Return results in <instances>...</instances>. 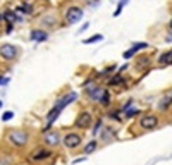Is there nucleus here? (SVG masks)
Listing matches in <instances>:
<instances>
[{
    "mask_svg": "<svg viewBox=\"0 0 172 165\" xmlns=\"http://www.w3.org/2000/svg\"><path fill=\"white\" fill-rule=\"evenodd\" d=\"M0 107H2V102H0Z\"/></svg>",
    "mask_w": 172,
    "mask_h": 165,
    "instance_id": "24",
    "label": "nucleus"
},
{
    "mask_svg": "<svg viewBox=\"0 0 172 165\" xmlns=\"http://www.w3.org/2000/svg\"><path fill=\"white\" fill-rule=\"evenodd\" d=\"M59 141H60V136H59V133H57V131L47 133V136H45V143H47L48 146H55V145H59Z\"/></svg>",
    "mask_w": 172,
    "mask_h": 165,
    "instance_id": "8",
    "label": "nucleus"
},
{
    "mask_svg": "<svg viewBox=\"0 0 172 165\" xmlns=\"http://www.w3.org/2000/svg\"><path fill=\"white\" fill-rule=\"evenodd\" d=\"M62 143L67 146V148H78V146L81 145V138H79V134H76V133H69V134H65V138L62 139Z\"/></svg>",
    "mask_w": 172,
    "mask_h": 165,
    "instance_id": "3",
    "label": "nucleus"
},
{
    "mask_svg": "<svg viewBox=\"0 0 172 165\" xmlns=\"http://www.w3.org/2000/svg\"><path fill=\"white\" fill-rule=\"evenodd\" d=\"M0 55L5 60H12V58L17 57V48L14 45H10V43H5V45L0 47Z\"/></svg>",
    "mask_w": 172,
    "mask_h": 165,
    "instance_id": "1",
    "label": "nucleus"
},
{
    "mask_svg": "<svg viewBox=\"0 0 172 165\" xmlns=\"http://www.w3.org/2000/svg\"><path fill=\"white\" fill-rule=\"evenodd\" d=\"M171 103H172V95L167 97V98H163V102H160V108H167Z\"/></svg>",
    "mask_w": 172,
    "mask_h": 165,
    "instance_id": "16",
    "label": "nucleus"
},
{
    "mask_svg": "<svg viewBox=\"0 0 172 165\" xmlns=\"http://www.w3.org/2000/svg\"><path fill=\"white\" fill-rule=\"evenodd\" d=\"M101 93H103V89H100V88H96V86L88 88V97L93 98V100H100Z\"/></svg>",
    "mask_w": 172,
    "mask_h": 165,
    "instance_id": "10",
    "label": "nucleus"
},
{
    "mask_svg": "<svg viewBox=\"0 0 172 165\" xmlns=\"http://www.w3.org/2000/svg\"><path fill=\"white\" fill-rule=\"evenodd\" d=\"M7 83H9V79H7V78H2V79H0V84H7Z\"/></svg>",
    "mask_w": 172,
    "mask_h": 165,
    "instance_id": "23",
    "label": "nucleus"
},
{
    "mask_svg": "<svg viewBox=\"0 0 172 165\" xmlns=\"http://www.w3.org/2000/svg\"><path fill=\"white\" fill-rule=\"evenodd\" d=\"M101 36L98 35V36H93V38H88V40H84V43H93V41H100Z\"/></svg>",
    "mask_w": 172,
    "mask_h": 165,
    "instance_id": "20",
    "label": "nucleus"
},
{
    "mask_svg": "<svg viewBox=\"0 0 172 165\" xmlns=\"http://www.w3.org/2000/svg\"><path fill=\"white\" fill-rule=\"evenodd\" d=\"M81 17H83V9H79V7H69L67 12H65V21H67L69 24L78 22Z\"/></svg>",
    "mask_w": 172,
    "mask_h": 165,
    "instance_id": "2",
    "label": "nucleus"
},
{
    "mask_svg": "<svg viewBox=\"0 0 172 165\" xmlns=\"http://www.w3.org/2000/svg\"><path fill=\"white\" fill-rule=\"evenodd\" d=\"M146 47H148V43H136V45H134L131 50H127V52L124 53V58H131L132 55L138 52V50H143V48H146Z\"/></svg>",
    "mask_w": 172,
    "mask_h": 165,
    "instance_id": "9",
    "label": "nucleus"
},
{
    "mask_svg": "<svg viewBox=\"0 0 172 165\" xmlns=\"http://www.w3.org/2000/svg\"><path fill=\"white\" fill-rule=\"evenodd\" d=\"M31 38L36 40V41H43V40H47V33H43V31H33Z\"/></svg>",
    "mask_w": 172,
    "mask_h": 165,
    "instance_id": "13",
    "label": "nucleus"
},
{
    "mask_svg": "<svg viewBox=\"0 0 172 165\" xmlns=\"http://www.w3.org/2000/svg\"><path fill=\"white\" fill-rule=\"evenodd\" d=\"M140 124H141V127H145V129H155V127L158 126V119L155 115H145V117H141Z\"/></svg>",
    "mask_w": 172,
    "mask_h": 165,
    "instance_id": "5",
    "label": "nucleus"
},
{
    "mask_svg": "<svg viewBox=\"0 0 172 165\" xmlns=\"http://www.w3.org/2000/svg\"><path fill=\"white\" fill-rule=\"evenodd\" d=\"M158 62H160V66H165V64H171V62H172V52H167V53H163V55H160V58H158Z\"/></svg>",
    "mask_w": 172,
    "mask_h": 165,
    "instance_id": "12",
    "label": "nucleus"
},
{
    "mask_svg": "<svg viewBox=\"0 0 172 165\" xmlns=\"http://www.w3.org/2000/svg\"><path fill=\"white\" fill-rule=\"evenodd\" d=\"M5 17H7L10 22H14V21H16V14H14V12H5Z\"/></svg>",
    "mask_w": 172,
    "mask_h": 165,
    "instance_id": "19",
    "label": "nucleus"
},
{
    "mask_svg": "<svg viewBox=\"0 0 172 165\" xmlns=\"http://www.w3.org/2000/svg\"><path fill=\"white\" fill-rule=\"evenodd\" d=\"M52 153L48 151V150H38V151H35V155H33V158L35 160H45V158H48Z\"/></svg>",
    "mask_w": 172,
    "mask_h": 165,
    "instance_id": "11",
    "label": "nucleus"
},
{
    "mask_svg": "<svg viewBox=\"0 0 172 165\" xmlns=\"http://www.w3.org/2000/svg\"><path fill=\"white\" fill-rule=\"evenodd\" d=\"M100 103L101 105H109V103H110V95H109V91L103 89V93H101V97H100Z\"/></svg>",
    "mask_w": 172,
    "mask_h": 165,
    "instance_id": "14",
    "label": "nucleus"
},
{
    "mask_svg": "<svg viewBox=\"0 0 172 165\" xmlns=\"http://www.w3.org/2000/svg\"><path fill=\"white\" fill-rule=\"evenodd\" d=\"M31 9H33V7H31V2H26V4L21 7V10H22V12H26V14H30Z\"/></svg>",
    "mask_w": 172,
    "mask_h": 165,
    "instance_id": "17",
    "label": "nucleus"
},
{
    "mask_svg": "<svg viewBox=\"0 0 172 165\" xmlns=\"http://www.w3.org/2000/svg\"><path fill=\"white\" fill-rule=\"evenodd\" d=\"M76 97H78L76 93H71L69 97H64V98H60V100H59V102L55 103V107H53V108H57V110L60 112V110H62L64 107H65V105H69V103H71L72 100H76Z\"/></svg>",
    "mask_w": 172,
    "mask_h": 165,
    "instance_id": "7",
    "label": "nucleus"
},
{
    "mask_svg": "<svg viewBox=\"0 0 172 165\" xmlns=\"http://www.w3.org/2000/svg\"><path fill=\"white\" fill-rule=\"evenodd\" d=\"M10 141L17 146H22L28 143V134L24 131H12L10 133Z\"/></svg>",
    "mask_w": 172,
    "mask_h": 165,
    "instance_id": "4",
    "label": "nucleus"
},
{
    "mask_svg": "<svg viewBox=\"0 0 172 165\" xmlns=\"http://www.w3.org/2000/svg\"><path fill=\"white\" fill-rule=\"evenodd\" d=\"M121 81H122L121 74H117L115 78H112V79H110V83H109V84H110V86H114V84H117V83H121Z\"/></svg>",
    "mask_w": 172,
    "mask_h": 165,
    "instance_id": "18",
    "label": "nucleus"
},
{
    "mask_svg": "<svg viewBox=\"0 0 172 165\" xmlns=\"http://www.w3.org/2000/svg\"><path fill=\"white\" fill-rule=\"evenodd\" d=\"M90 124H91V114L90 112H83V114H79L78 120H76V126L86 129V127H90Z\"/></svg>",
    "mask_w": 172,
    "mask_h": 165,
    "instance_id": "6",
    "label": "nucleus"
},
{
    "mask_svg": "<svg viewBox=\"0 0 172 165\" xmlns=\"http://www.w3.org/2000/svg\"><path fill=\"white\" fill-rule=\"evenodd\" d=\"M95 150H96V141H90V143L86 145V148H84V153L90 155L91 151H95Z\"/></svg>",
    "mask_w": 172,
    "mask_h": 165,
    "instance_id": "15",
    "label": "nucleus"
},
{
    "mask_svg": "<svg viewBox=\"0 0 172 165\" xmlns=\"http://www.w3.org/2000/svg\"><path fill=\"white\" fill-rule=\"evenodd\" d=\"M136 114H138L136 108H134V110H129V112H127V117H132V115H136Z\"/></svg>",
    "mask_w": 172,
    "mask_h": 165,
    "instance_id": "22",
    "label": "nucleus"
},
{
    "mask_svg": "<svg viewBox=\"0 0 172 165\" xmlns=\"http://www.w3.org/2000/svg\"><path fill=\"white\" fill-rule=\"evenodd\" d=\"M12 117H14V114H12V112H5V114L2 115V120H9V119H12Z\"/></svg>",
    "mask_w": 172,
    "mask_h": 165,
    "instance_id": "21",
    "label": "nucleus"
}]
</instances>
